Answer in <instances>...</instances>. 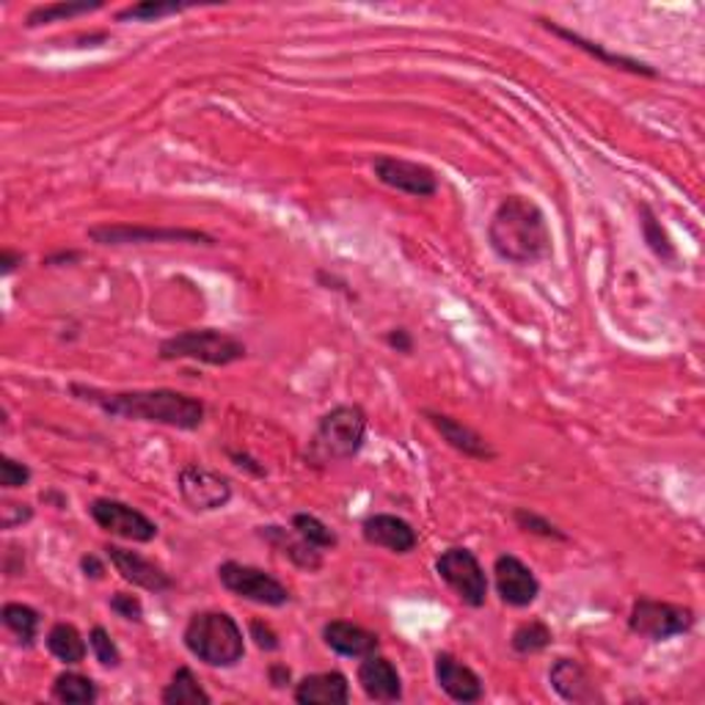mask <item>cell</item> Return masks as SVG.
Segmentation results:
<instances>
[{"mask_svg":"<svg viewBox=\"0 0 705 705\" xmlns=\"http://www.w3.org/2000/svg\"><path fill=\"white\" fill-rule=\"evenodd\" d=\"M34 515V510L29 507V504H3V526L7 529H14L18 524H25V521Z\"/></svg>","mask_w":705,"mask_h":705,"instance_id":"obj_38","label":"cell"},{"mask_svg":"<svg viewBox=\"0 0 705 705\" xmlns=\"http://www.w3.org/2000/svg\"><path fill=\"white\" fill-rule=\"evenodd\" d=\"M251 637H254V642H257L259 650H279V645H281L279 634H276L273 628L262 620L251 623Z\"/></svg>","mask_w":705,"mask_h":705,"instance_id":"obj_37","label":"cell"},{"mask_svg":"<svg viewBox=\"0 0 705 705\" xmlns=\"http://www.w3.org/2000/svg\"><path fill=\"white\" fill-rule=\"evenodd\" d=\"M105 555L111 560V566L122 573L124 582L135 584L141 590H149V593H166V590H171V577L160 566L141 557L138 551L122 549V546H108Z\"/></svg>","mask_w":705,"mask_h":705,"instance_id":"obj_14","label":"cell"},{"mask_svg":"<svg viewBox=\"0 0 705 705\" xmlns=\"http://www.w3.org/2000/svg\"><path fill=\"white\" fill-rule=\"evenodd\" d=\"M89 237L100 246H141V243H204L213 246V237L199 230H163V226H94Z\"/></svg>","mask_w":705,"mask_h":705,"instance_id":"obj_10","label":"cell"},{"mask_svg":"<svg viewBox=\"0 0 705 705\" xmlns=\"http://www.w3.org/2000/svg\"><path fill=\"white\" fill-rule=\"evenodd\" d=\"M232 455V460H235V463L237 466H240V469H248V471H254V474H259V477H262L265 474V469H262V466H257V463H254V460L251 458H248V455H240V452H230Z\"/></svg>","mask_w":705,"mask_h":705,"instance_id":"obj_43","label":"cell"},{"mask_svg":"<svg viewBox=\"0 0 705 705\" xmlns=\"http://www.w3.org/2000/svg\"><path fill=\"white\" fill-rule=\"evenodd\" d=\"M18 265H23V254H18V251H3V254H0V270H3V276L12 273V270L18 268Z\"/></svg>","mask_w":705,"mask_h":705,"instance_id":"obj_40","label":"cell"},{"mask_svg":"<svg viewBox=\"0 0 705 705\" xmlns=\"http://www.w3.org/2000/svg\"><path fill=\"white\" fill-rule=\"evenodd\" d=\"M359 683L367 697L378 700V703H398L403 697V683H400L398 667L378 653L365 656V661L359 667Z\"/></svg>","mask_w":705,"mask_h":705,"instance_id":"obj_17","label":"cell"},{"mask_svg":"<svg viewBox=\"0 0 705 705\" xmlns=\"http://www.w3.org/2000/svg\"><path fill=\"white\" fill-rule=\"evenodd\" d=\"M639 213H642V235H645V243L650 246V251L661 259L675 257V248H672L670 237H667V232L661 230V224L656 221L653 210H650L648 204H642V208H639Z\"/></svg>","mask_w":705,"mask_h":705,"instance_id":"obj_32","label":"cell"},{"mask_svg":"<svg viewBox=\"0 0 705 705\" xmlns=\"http://www.w3.org/2000/svg\"><path fill=\"white\" fill-rule=\"evenodd\" d=\"M540 23H544L546 29L551 31V34L560 36V40H566V42H571L573 47H579V51H584V53H588V56L598 58V61L606 64V67H612V69H626V72L648 75V78H656V69H650L648 64L634 61V58H628V56H617V53H609L604 45H598V42L584 40L582 34H577V31H568V29H562V25L549 23V20H540Z\"/></svg>","mask_w":705,"mask_h":705,"instance_id":"obj_23","label":"cell"},{"mask_svg":"<svg viewBox=\"0 0 705 705\" xmlns=\"http://www.w3.org/2000/svg\"><path fill=\"white\" fill-rule=\"evenodd\" d=\"M111 609L116 612L119 617H124V620H133V623L144 620V606H141V601L135 598V595L116 593L111 598Z\"/></svg>","mask_w":705,"mask_h":705,"instance_id":"obj_36","label":"cell"},{"mask_svg":"<svg viewBox=\"0 0 705 705\" xmlns=\"http://www.w3.org/2000/svg\"><path fill=\"white\" fill-rule=\"evenodd\" d=\"M80 566H83V571H86V577H91V579H102V566H100V560H97L94 555H89V557H83V560H80Z\"/></svg>","mask_w":705,"mask_h":705,"instance_id":"obj_42","label":"cell"},{"mask_svg":"<svg viewBox=\"0 0 705 705\" xmlns=\"http://www.w3.org/2000/svg\"><path fill=\"white\" fill-rule=\"evenodd\" d=\"M97 9H102V0H94V3H89V0H80V3H47V7H36L34 12L29 14V20H25V25H29V29H40V25L58 23V20H72L80 18V14H91L97 12Z\"/></svg>","mask_w":705,"mask_h":705,"instance_id":"obj_26","label":"cell"},{"mask_svg":"<svg viewBox=\"0 0 705 705\" xmlns=\"http://www.w3.org/2000/svg\"><path fill=\"white\" fill-rule=\"evenodd\" d=\"M89 645H91V650H94L97 661H100L102 667H119V661H122V653H119L116 642H113L111 634H108L105 628L97 626L94 631L89 634Z\"/></svg>","mask_w":705,"mask_h":705,"instance_id":"obj_34","label":"cell"},{"mask_svg":"<svg viewBox=\"0 0 705 705\" xmlns=\"http://www.w3.org/2000/svg\"><path fill=\"white\" fill-rule=\"evenodd\" d=\"M163 361H202L210 367H230L235 361L246 359V345L235 339L232 334H224L219 328H202V331H182V334L171 336L160 345Z\"/></svg>","mask_w":705,"mask_h":705,"instance_id":"obj_5","label":"cell"},{"mask_svg":"<svg viewBox=\"0 0 705 705\" xmlns=\"http://www.w3.org/2000/svg\"><path fill=\"white\" fill-rule=\"evenodd\" d=\"M47 650L64 664H80L86 659V642L80 631L69 623H56L47 634Z\"/></svg>","mask_w":705,"mask_h":705,"instance_id":"obj_25","label":"cell"},{"mask_svg":"<svg viewBox=\"0 0 705 705\" xmlns=\"http://www.w3.org/2000/svg\"><path fill=\"white\" fill-rule=\"evenodd\" d=\"M551 628L546 626V623L540 620H529V623H521L518 628L513 631V650L515 653H540V650H546L551 645Z\"/></svg>","mask_w":705,"mask_h":705,"instance_id":"obj_29","label":"cell"},{"mask_svg":"<svg viewBox=\"0 0 705 705\" xmlns=\"http://www.w3.org/2000/svg\"><path fill=\"white\" fill-rule=\"evenodd\" d=\"M387 342H389V347H394L398 352H411V350H414V339H411V334L405 328L389 331Z\"/></svg>","mask_w":705,"mask_h":705,"instance_id":"obj_39","label":"cell"},{"mask_svg":"<svg viewBox=\"0 0 705 705\" xmlns=\"http://www.w3.org/2000/svg\"><path fill=\"white\" fill-rule=\"evenodd\" d=\"M361 533H365L367 544L392 551V555H409L419 544V535H416L414 526L409 521L398 518V515H372V518L365 521Z\"/></svg>","mask_w":705,"mask_h":705,"instance_id":"obj_15","label":"cell"},{"mask_svg":"<svg viewBox=\"0 0 705 705\" xmlns=\"http://www.w3.org/2000/svg\"><path fill=\"white\" fill-rule=\"evenodd\" d=\"M292 529H295L303 540H309L312 546H317V549H334L336 546V535L331 533L328 526H325L317 515L298 513L295 518H292Z\"/></svg>","mask_w":705,"mask_h":705,"instance_id":"obj_31","label":"cell"},{"mask_svg":"<svg viewBox=\"0 0 705 705\" xmlns=\"http://www.w3.org/2000/svg\"><path fill=\"white\" fill-rule=\"evenodd\" d=\"M372 168H376V177L383 186L409 193V197L427 199L438 191V177L433 174V168L422 166V163L403 160V157H378Z\"/></svg>","mask_w":705,"mask_h":705,"instance_id":"obj_12","label":"cell"},{"mask_svg":"<svg viewBox=\"0 0 705 705\" xmlns=\"http://www.w3.org/2000/svg\"><path fill=\"white\" fill-rule=\"evenodd\" d=\"M31 469L25 463H18L12 458H0V485L3 488H23L29 485Z\"/></svg>","mask_w":705,"mask_h":705,"instance_id":"obj_35","label":"cell"},{"mask_svg":"<svg viewBox=\"0 0 705 705\" xmlns=\"http://www.w3.org/2000/svg\"><path fill=\"white\" fill-rule=\"evenodd\" d=\"M270 683H273L276 689H284L287 683H290V667H284V664L270 667Z\"/></svg>","mask_w":705,"mask_h":705,"instance_id":"obj_41","label":"cell"},{"mask_svg":"<svg viewBox=\"0 0 705 705\" xmlns=\"http://www.w3.org/2000/svg\"><path fill=\"white\" fill-rule=\"evenodd\" d=\"M549 681L557 689V694L568 703H593V700H598V689H595L593 678L573 659L557 661L549 672Z\"/></svg>","mask_w":705,"mask_h":705,"instance_id":"obj_21","label":"cell"},{"mask_svg":"<svg viewBox=\"0 0 705 705\" xmlns=\"http://www.w3.org/2000/svg\"><path fill=\"white\" fill-rule=\"evenodd\" d=\"M186 648L210 667H235L246 656L243 631L226 612H202L186 626Z\"/></svg>","mask_w":705,"mask_h":705,"instance_id":"obj_4","label":"cell"},{"mask_svg":"<svg viewBox=\"0 0 705 705\" xmlns=\"http://www.w3.org/2000/svg\"><path fill=\"white\" fill-rule=\"evenodd\" d=\"M89 513L100 529L116 535V538L133 540V544H149L157 538L155 521H149L141 510L130 507V504L116 502V499H97V502H91Z\"/></svg>","mask_w":705,"mask_h":705,"instance_id":"obj_9","label":"cell"},{"mask_svg":"<svg viewBox=\"0 0 705 705\" xmlns=\"http://www.w3.org/2000/svg\"><path fill=\"white\" fill-rule=\"evenodd\" d=\"M493 577H496V593L507 606H529L540 593V582L518 557L502 555L493 566Z\"/></svg>","mask_w":705,"mask_h":705,"instance_id":"obj_13","label":"cell"},{"mask_svg":"<svg viewBox=\"0 0 705 705\" xmlns=\"http://www.w3.org/2000/svg\"><path fill=\"white\" fill-rule=\"evenodd\" d=\"M53 697L69 705H86L97 700V686L91 678L78 675V672H61L53 683Z\"/></svg>","mask_w":705,"mask_h":705,"instance_id":"obj_27","label":"cell"},{"mask_svg":"<svg viewBox=\"0 0 705 705\" xmlns=\"http://www.w3.org/2000/svg\"><path fill=\"white\" fill-rule=\"evenodd\" d=\"M694 626V612L686 606L667 604V601L639 598L634 601L631 615H628V628L634 634L653 642H664V639L681 637Z\"/></svg>","mask_w":705,"mask_h":705,"instance_id":"obj_6","label":"cell"},{"mask_svg":"<svg viewBox=\"0 0 705 705\" xmlns=\"http://www.w3.org/2000/svg\"><path fill=\"white\" fill-rule=\"evenodd\" d=\"M75 398L94 403L111 416L135 422H155V425L177 427V430H197L204 422L202 400L188 394L171 392V389H155V392H97L89 387H72Z\"/></svg>","mask_w":705,"mask_h":705,"instance_id":"obj_1","label":"cell"},{"mask_svg":"<svg viewBox=\"0 0 705 705\" xmlns=\"http://www.w3.org/2000/svg\"><path fill=\"white\" fill-rule=\"evenodd\" d=\"M259 535H262L276 551H281L287 560H292L298 568H303V571H320V566H323V549L303 540L295 529L290 533V529H281V526H262V533Z\"/></svg>","mask_w":705,"mask_h":705,"instance_id":"obj_22","label":"cell"},{"mask_svg":"<svg viewBox=\"0 0 705 705\" xmlns=\"http://www.w3.org/2000/svg\"><path fill=\"white\" fill-rule=\"evenodd\" d=\"M219 579L232 595L254 601V604L284 606L290 601V590L279 579L270 577V573L259 571V568L240 566V562H224L219 568Z\"/></svg>","mask_w":705,"mask_h":705,"instance_id":"obj_8","label":"cell"},{"mask_svg":"<svg viewBox=\"0 0 705 705\" xmlns=\"http://www.w3.org/2000/svg\"><path fill=\"white\" fill-rule=\"evenodd\" d=\"M323 639L334 653L347 656V659H365V656L378 653L381 648V639L378 634L367 631V628L356 626V623L347 620H331L325 623Z\"/></svg>","mask_w":705,"mask_h":705,"instance_id":"obj_19","label":"cell"},{"mask_svg":"<svg viewBox=\"0 0 705 705\" xmlns=\"http://www.w3.org/2000/svg\"><path fill=\"white\" fill-rule=\"evenodd\" d=\"M493 251L513 265H535L551 257V230L546 215L533 199L507 197L493 213L488 226Z\"/></svg>","mask_w":705,"mask_h":705,"instance_id":"obj_2","label":"cell"},{"mask_svg":"<svg viewBox=\"0 0 705 705\" xmlns=\"http://www.w3.org/2000/svg\"><path fill=\"white\" fill-rule=\"evenodd\" d=\"M436 571L466 606H474V609L485 606L488 577L485 571H482L480 560H477L469 549L444 551L436 562Z\"/></svg>","mask_w":705,"mask_h":705,"instance_id":"obj_7","label":"cell"},{"mask_svg":"<svg viewBox=\"0 0 705 705\" xmlns=\"http://www.w3.org/2000/svg\"><path fill=\"white\" fill-rule=\"evenodd\" d=\"M0 617H3V626H7L9 631L18 634V639L25 648L34 645L36 628H40V612L25 604H7L3 612H0Z\"/></svg>","mask_w":705,"mask_h":705,"instance_id":"obj_28","label":"cell"},{"mask_svg":"<svg viewBox=\"0 0 705 705\" xmlns=\"http://www.w3.org/2000/svg\"><path fill=\"white\" fill-rule=\"evenodd\" d=\"M367 438V414L359 405H339V409L328 411L320 419L317 430H314L312 441H309L306 460L312 466H328L339 463V460H350L352 455H359Z\"/></svg>","mask_w":705,"mask_h":705,"instance_id":"obj_3","label":"cell"},{"mask_svg":"<svg viewBox=\"0 0 705 705\" xmlns=\"http://www.w3.org/2000/svg\"><path fill=\"white\" fill-rule=\"evenodd\" d=\"M186 9L188 3H155V0H146V3H135V7L122 9L116 14V20L119 23H127V20H133V23H152V20L171 18V14L186 12Z\"/></svg>","mask_w":705,"mask_h":705,"instance_id":"obj_30","label":"cell"},{"mask_svg":"<svg viewBox=\"0 0 705 705\" xmlns=\"http://www.w3.org/2000/svg\"><path fill=\"white\" fill-rule=\"evenodd\" d=\"M436 681L444 692L458 703H477L482 700V681L471 667L455 659L452 653L436 656Z\"/></svg>","mask_w":705,"mask_h":705,"instance_id":"obj_18","label":"cell"},{"mask_svg":"<svg viewBox=\"0 0 705 705\" xmlns=\"http://www.w3.org/2000/svg\"><path fill=\"white\" fill-rule=\"evenodd\" d=\"M295 700L301 705H345L350 700V683L342 672H317L298 683Z\"/></svg>","mask_w":705,"mask_h":705,"instance_id":"obj_20","label":"cell"},{"mask_svg":"<svg viewBox=\"0 0 705 705\" xmlns=\"http://www.w3.org/2000/svg\"><path fill=\"white\" fill-rule=\"evenodd\" d=\"M163 703L166 705H208L210 694L204 692V686L199 683V678L193 675L191 667H180L174 672L171 683L163 689Z\"/></svg>","mask_w":705,"mask_h":705,"instance_id":"obj_24","label":"cell"},{"mask_svg":"<svg viewBox=\"0 0 705 705\" xmlns=\"http://www.w3.org/2000/svg\"><path fill=\"white\" fill-rule=\"evenodd\" d=\"M513 518H515V524H518V529H524V533L540 535V538H549V540H568V535L562 533L560 526H555L551 521H546L544 515L533 513V510L518 507L513 513Z\"/></svg>","mask_w":705,"mask_h":705,"instance_id":"obj_33","label":"cell"},{"mask_svg":"<svg viewBox=\"0 0 705 705\" xmlns=\"http://www.w3.org/2000/svg\"><path fill=\"white\" fill-rule=\"evenodd\" d=\"M425 416L430 419V425L436 427L438 436L455 449V452L466 455L471 460H493L496 458V449L485 441L477 430H471L469 425L458 422L455 416L441 414V411H425Z\"/></svg>","mask_w":705,"mask_h":705,"instance_id":"obj_16","label":"cell"},{"mask_svg":"<svg viewBox=\"0 0 705 705\" xmlns=\"http://www.w3.org/2000/svg\"><path fill=\"white\" fill-rule=\"evenodd\" d=\"M80 254H56V257H51L47 259V265H56V262H72V259H78Z\"/></svg>","mask_w":705,"mask_h":705,"instance_id":"obj_44","label":"cell"},{"mask_svg":"<svg viewBox=\"0 0 705 705\" xmlns=\"http://www.w3.org/2000/svg\"><path fill=\"white\" fill-rule=\"evenodd\" d=\"M177 488H180L182 502L191 510H197V513H210V510L226 507L232 499L230 480L215 474V471L202 469V466H186V469L180 471Z\"/></svg>","mask_w":705,"mask_h":705,"instance_id":"obj_11","label":"cell"}]
</instances>
